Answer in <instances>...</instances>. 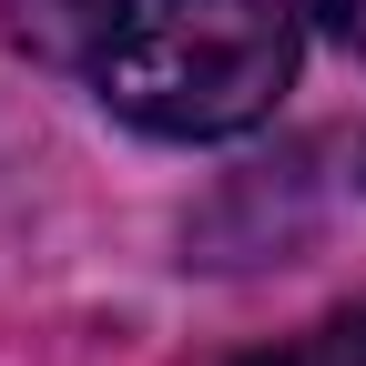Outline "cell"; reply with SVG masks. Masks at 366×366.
Listing matches in <instances>:
<instances>
[{"mask_svg":"<svg viewBox=\"0 0 366 366\" xmlns=\"http://www.w3.org/2000/svg\"><path fill=\"white\" fill-rule=\"evenodd\" d=\"M295 51H305V0H112L92 41V81L132 132L224 143L285 102Z\"/></svg>","mask_w":366,"mask_h":366,"instance_id":"obj_1","label":"cell"},{"mask_svg":"<svg viewBox=\"0 0 366 366\" xmlns=\"http://www.w3.org/2000/svg\"><path fill=\"white\" fill-rule=\"evenodd\" d=\"M0 11H11V41H21L31 61H71V51L102 41L112 0H0Z\"/></svg>","mask_w":366,"mask_h":366,"instance_id":"obj_2","label":"cell"},{"mask_svg":"<svg viewBox=\"0 0 366 366\" xmlns=\"http://www.w3.org/2000/svg\"><path fill=\"white\" fill-rule=\"evenodd\" d=\"M254 366H366V305L326 315V326H315V336H295L285 356H254Z\"/></svg>","mask_w":366,"mask_h":366,"instance_id":"obj_3","label":"cell"},{"mask_svg":"<svg viewBox=\"0 0 366 366\" xmlns=\"http://www.w3.org/2000/svg\"><path fill=\"white\" fill-rule=\"evenodd\" d=\"M315 21H326L346 51H366V0H315Z\"/></svg>","mask_w":366,"mask_h":366,"instance_id":"obj_4","label":"cell"}]
</instances>
